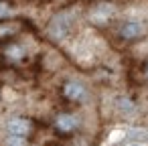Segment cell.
I'll list each match as a JSON object with an SVG mask.
<instances>
[{
	"instance_id": "6da1fadb",
	"label": "cell",
	"mask_w": 148,
	"mask_h": 146,
	"mask_svg": "<svg viewBox=\"0 0 148 146\" xmlns=\"http://www.w3.org/2000/svg\"><path fill=\"white\" fill-rule=\"evenodd\" d=\"M71 25H73V21H71V16H69L67 12L57 14V16L49 23V35H51L55 41H61V39H65V37L69 35Z\"/></svg>"
},
{
	"instance_id": "9c48e42d",
	"label": "cell",
	"mask_w": 148,
	"mask_h": 146,
	"mask_svg": "<svg viewBox=\"0 0 148 146\" xmlns=\"http://www.w3.org/2000/svg\"><path fill=\"white\" fill-rule=\"evenodd\" d=\"M120 108H122V110H124L126 114L134 112V104H132V101H130L128 97H122V99H120Z\"/></svg>"
},
{
	"instance_id": "7c38bea8",
	"label": "cell",
	"mask_w": 148,
	"mask_h": 146,
	"mask_svg": "<svg viewBox=\"0 0 148 146\" xmlns=\"http://www.w3.org/2000/svg\"><path fill=\"white\" fill-rule=\"evenodd\" d=\"M146 77H148V67H146Z\"/></svg>"
},
{
	"instance_id": "8992f818",
	"label": "cell",
	"mask_w": 148,
	"mask_h": 146,
	"mask_svg": "<svg viewBox=\"0 0 148 146\" xmlns=\"http://www.w3.org/2000/svg\"><path fill=\"white\" fill-rule=\"evenodd\" d=\"M128 138L134 140V142H138V144H146L148 142V132L146 130H132L128 134Z\"/></svg>"
},
{
	"instance_id": "30bf717a",
	"label": "cell",
	"mask_w": 148,
	"mask_h": 146,
	"mask_svg": "<svg viewBox=\"0 0 148 146\" xmlns=\"http://www.w3.org/2000/svg\"><path fill=\"white\" fill-rule=\"evenodd\" d=\"M8 14H10V8H8V4L0 2V19H4V16H8Z\"/></svg>"
},
{
	"instance_id": "ba28073f",
	"label": "cell",
	"mask_w": 148,
	"mask_h": 146,
	"mask_svg": "<svg viewBox=\"0 0 148 146\" xmlns=\"http://www.w3.org/2000/svg\"><path fill=\"white\" fill-rule=\"evenodd\" d=\"M6 146H27V140L23 136H8L6 138Z\"/></svg>"
},
{
	"instance_id": "5b68a950",
	"label": "cell",
	"mask_w": 148,
	"mask_h": 146,
	"mask_svg": "<svg viewBox=\"0 0 148 146\" xmlns=\"http://www.w3.org/2000/svg\"><path fill=\"white\" fill-rule=\"evenodd\" d=\"M55 126H57L59 132H73L77 128V118L71 116V114H61V116H57Z\"/></svg>"
},
{
	"instance_id": "8fae6325",
	"label": "cell",
	"mask_w": 148,
	"mask_h": 146,
	"mask_svg": "<svg viewBox=\"0 0 148 146\" xmlns=\"http://www.w3.org/2000/svg\"><path fill=\"white\" fill-rule=\"evenodd\" d=\"M128 146H144V144H138V142H132V144H128Z\"/></svg>"
},
{
	"instance_id": "7a4b0ae2",
	"label": "cell",
	"mask_w": 148,
	"mask_h": 146,
	"mask_svg": "<svg viewBox=\"0 0 148 146\" xmlns=\"http://www.w3.org/2000/svg\"><path fill=\"white\" fill-rule=\"evenodd\" d=\"M142 35H144V25L138 23V21H128L120 27V37L122 39L134 41V39H140Z\"/></svg>"
},
{
	"instance_id": "52a82bcc",
	"label": "cell",
	"mask_w": 148,
	"mask_h": 146,
	"mask_svg": "<svg viewBox=\"0 0 148 146\" xmlns=\"http://www.w3.org/2000/svg\"><path fill=\"white\" fill-rule=\"evenodd\" d=\"M23 55H25V49L21 45H10L6 49V57L8 59H23Z\"/></svg>"
},
{
	"instance_id": "3957f363",
	"label": "cell",
	"mask_w": 148,
	"mask_h": 146,
	"mask_svg": "<svg viewBox=\"0 0 148 146\" xmlns=\"http://www.w3.org/2000/svg\"><path fill=\"white\" fill-rule=\"evenodd\" d=\"M6 128H8L10 136H23L25 138L31 132V122L25 120V118H12V120H8Z\"/></svg>"
},
{
	"instance_id": "277c9868",
	"label": "cell",
	"mask_w": 148,
	"mask_h": 146,
	"mask_svg": "<svg viewBox=\"0 0 148 146\" xmlns=\"http://www.w3.org/2000/svg\"><path fill=\"white\" fill-rule=\"evenodd\" d=\"M63 91H65V95H67L71 101H83V99H85V95H87L85 87H83L79 81H67Z\"/></svg>"
}]
</instances>
